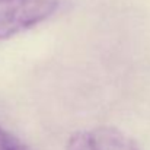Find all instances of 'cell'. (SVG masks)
<instances>
[{
    "instance_id": "6da1fadb",
    "label": "cell",
    "mask_w": 150,
    "mask_h": 150,
    "mask_svg": "<svg viewBox=\"0 0 150 150\" xmlns=\"http://www.w3.org/2000/svg\"><path fill=\"white\" fill-rule=\"evenodd\" d=\"M61 0H0V41L23 34L52 18Z\"/></svg>"
},
{
    "instance_id": "7a4b0ae2",
    "label": "cell",
    "mask_w": 150,
    "mask_h": 150,
    "mask_svg": "<svg viewBox=\"0 0 150 150\" xmlns=\"http://www.w3.org/2000/svg\"><path fill=\"white\" fill-rule=\"evenodd\" d=\"M66 150H142L139 143L125 131L100 125L76 131L70 136Z\"/></svg>"
},
{
    "instance_id": "3957f363",
    "label": "cell",
    "mask_w": 150,
    "mask_h": 150,
    "mask_svg": "<svg viewBox=\"0 0 150 150\" xmlns=\"http://www.w3.org/2000/svg\"><path fill=\"white\" fill-rule=\"evenodd\" d=\"M0 150H32L13 133L0 125Z\"/></svg>"
}]
</instances>
